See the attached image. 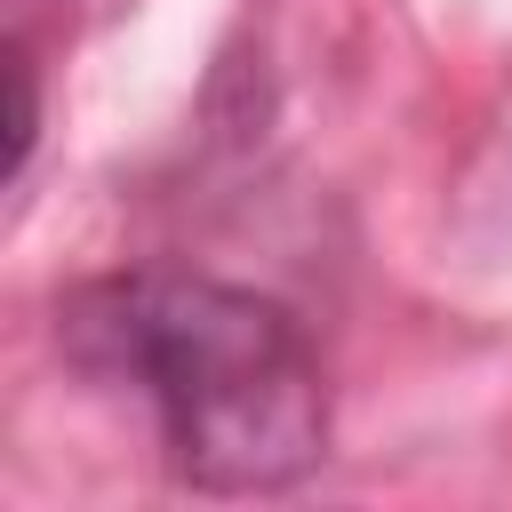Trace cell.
Masks as SVG:
<instances>
[{
  "mask_svg": "<svg viewBox=\"0 0 512 512\" xmlns=\"http://www.w3.org/2000/svg\"><path fill=\"white\" fill-rule=\"evenodd\" d=\"M80 328L120 360L168 432V464L208 496H264L320 464L328 392L304 328L224 280H120L80 304Z\"/></svg>",
  "mask_w": 512,
  "mask_h": 512,
  "instance_id": "obj_1",
  "label": "cell"
},
{
  "mask_svg": "<svg viewBox=\"0 0 512 512\" xmlns=\"http://www.w3.org/2000/svg\"><path fill=\"white\" fill-rule=\"evenodd\" d=\"M8 88H16V128H8V176H24L32 160V128H40V104H32V64L8 56Z\"/></svg>",
  "mask_w": 512,
  "mask_h": 512,
  "instance_id": "obj_2",
  "label": "cell"
}]
</instances>
